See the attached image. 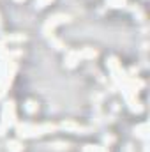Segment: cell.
I'll use <instances>...</instances> for the list:
<instances>
[{
  "mask_svg": "<svg viewBox=\"0 0 150 152\" xmlns=\"http://www.w3.org/2000/svg\"><path fill=\"white\" fill-rule=\"evenodd\" d=\"M46 2H50V0H39L37 4H39V7H44V4H46Z\"/></svg>",
  "mask_w": 150,
  "mask_h": 152,
  "instance_id": "cell-1",
  "label": "cell"
}]
</instances>
